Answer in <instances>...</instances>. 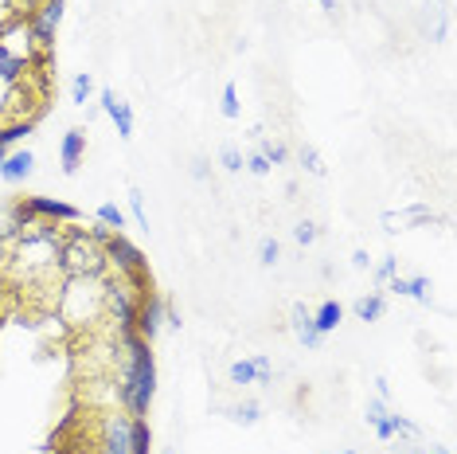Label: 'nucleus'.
<instances>
[{"label":"nucleus","instance_id":"28","mask_svg":"<svg viewBox=\"0 0 457 454\" xmlns=\"http://www.w3.org/2000/svg\"><path fill=\"white\" fill-rule=\"evenodd\" d=\"M301 164H305V172H313V177H325V161H320V153L313 146H301Z\"/></svg>","mask_w":457,"mask_h":454},{"label":"nucleus","instance_id":"24","mask_svg":"<svg viewBox=\"0 0 457 454\" xmlns=\"http://www.w3.org/2000/svg\"><path fill=\"white\" fill-rule=\"evenodd\" d=\"M129 215H133V223H137L141 231H149V212H145V196H141V189H129Z\"/></svg>","mask_w":457,"mask_h":454},{"label":"nucleus","instance_id":"4","mask_svg":"<svg viewBox=\"0 0 457 454\" xmlns=\"http://www.w3.org/2000/svg\"><path fill=\"white\" fill-rule=\"evenodd\" d=\"M106 266H110V274H118V278H126V282H137V286H153V278H149V259L126 240V231H113L106 243Z\"/></svg>","mask_w":457,"mask_h":454},{"label":"nucleus","instance_id":"30","mask_svg":"<svg viewBox=\"0 0 457 454\" xmlns=\"http://www.w3.org/2000/svg\"><path fill=\"white\" fill-rule=\"evenodd\" d=\"M220 164L227 172H243V153H238L235 146H223L220 149Z\"/></svg>","mask_w":457,"mask_h":454},{"label":"nucleus","instance_id":"35","mask_svg":"<svg viewBox=\"0 0 457 454\" xmlns=\"http://www.w3.org/2000/svg\"><path fill=\"white\" fill-rule=\"evenodd\" d=\"M317 4H320V13L325 16H337V0H317Z\"/></svg>","mask_w":457,"mask_h":454},{"label":"nucleus","instance_id":"16","mask_svg":"<svg viewBox=\"0 0 457 454\" xmlns=\"http://www.w3.org/2000/svg\"><path fill=\"white\" fill-rule=\"evenodd\" d=\"M340 322H345V306H340L337 298H328V302H320V306L313 309V325H317L320 337H328Z\"/></svg>","mask_w":457,"mask_h":454},{"label":"nucleus","instance_id":"33","mask_svg":"<svg viewBox=\"0 0 457 454\" xmlns=\"http://www.w3.org/2000/svg\"><path fill=\"white\" fill-rule=\"evenodd\" d=\"M39 4H44V0H8V8H12V13H16L20 20H28V16H32L36 8H39Z\"/></svg>","mask_w":457,"mask_h":454},{"label":"nucleus","instance_id":"5","mask_svg":"<svg viewBox=\"0 0 457 454\" xmlns=\"http://www.w3.org/2000/svg\"><path fill=\"white\" fill-rule=\"evenodd\" d=\"M63 8H67V0H44V4L24 20L28 36H32V47H39L44 55L55 47V32H59V20H63Z\"/></svg>","mask_w":457,"mask_h":454},{"label":"nucleus","instance_id":"40","mask_svg":"<svg viewBox=\"0 0 457 454\" xmlns=\"http://www.w3.org/2000/svg\"><path fill=\"white\" fill-rule=\"evenodd\" d=\"M345 454H356V450H352V447H348V450H345Z\"/></svg>","mask_w":457,"mask_h":454},{"label":"nucleus","instance_id":"11","mask_svg":"<svg viewBox=\"0 0 457 454\" xmlns=\"http://www.w3.org/2000/svg\"><path fill=\"white\" fill-rule=\"evenodd\" d=\"M82 157H87V130H67L63 141H59V161H63V172L75 177Z\"/></svg>","mask_w":457,"mask_h":454},{"label":"nucleus","instance_id":"8","mask_svg":"<svg viewBox=\"0 0 457 454\" xmlns=\"http://www.w3.org/2000/svg\"><path fill=\"white\" fill-rule=\"evenodd\" d=\"M129 439H133V416L113 411V416H106V423H102L98 454H129Z\"/></svg>","mask_w":457,"mask_h":454},{"label":"nucleus","instance_id":"3","mask_svg":"<svg viewBox=\"0 0 457 454\" xmlns=\"http://www.w3.org/2000/svg\"><path fill=\"white\" fill-rule=\"evenodd\" d=\"M153 290V286H137V282H126V278H106V317L118 329V337L126 333H137V302L141 294Z\"/></svg>","mask_w":457,"mask_h":454},{"label":"nucleus","instance_id":"10","mask_svg":"<svg viewBox=\"0 0 457 454\" xmlns=\"http://www.w3.org/2000/svg\"><path fill=\"white\" fill-rule=\"evenodd\" d=\"M98 102H102V110H106V118L113 122V130H118V138L129 141L133 138V126H137V122H133V106H129L126 98L113 95V90H102Z\"/></svg>","mask_w":457,"mask_h":454},{"label":"nucleus","instance_id":"37","mask_svg":"<svg viewBox=\"0 0 457 454\" xmlns=\"http://www.w3.org/2000/svg\"><path fill=\"white\" fill-rule=\"evenodd\" d=\"M430 454H453V450H450V447H445V442H438V447H434Z\"/></svg>","mask_w":457,"mask_h":454},{"label":"nucleus","instance_id":"23","mask_svg":"<svg viewBox=\"0 0 457 454\" xmlns=\"http://www.w3.org/2000/svg\"><path fill=\"white\" fill-rule=\"evenodd\" d=\"M258 153H262V157L270 161V169H274V164H286V161H289V149L282 146V141H270V138H258Z\"/></svg>","mask_w":457,"mask_h":454},{"label":"nucleus","instance_id":"32","mask_svg":"<svg viewBox=\"0 0 457 454\" xmlns=\"http://www.w3.org/2000/svg\"><path fill=\"white\" fill-rule=\"evenodd\" d=\"M395 274H399V259H395V255H383V263L376 266V282H391Z\"/></svg>","mask_w":457,"mask_h":454},{"label":"nucleus","instance_id":"7","mask_svg":"<svg viewBox=\"0 0 457 454\" xmlns=\"http://www.w3.org/2000/svg\"><path fill=\"white\" fill-rule=\"evenodd\" d=\"M20 204H24V212L32 215V220H47V223H75L82 215L75 204L51 200V196H28V200H20Z\"/></svg>","mask_w":457,"mask_h":454},{"label":"nucleus","instance_id":"15","mask_svg":"<svg viewBox=\"0 0 457 454\" xmlns=\"http://www.w3.org/2000/svg\"><path fill=\"white\" fill-rule=\"evenodd\" d=\"M363 419H368V427L376 431L379 442H391V439H395V435H391V411H387V404H383V399H368V408H363Z\"/></svg>","mask_w":457,"mask_h":454},{"label":"nucleus","instance_id":"36","mask_svg":"<svg viewBox=\"0 0 457 454\" xmlns=\"http://www.w3.org/2000/svg\"><path fill=\"white\" fill-rule=\"evenodd\" d=\"M192 177H200V181L207 177V161H195V169H192Z\"/></svg>","mask_w":457,"mask_h":454},{"label":"nucleus","instance_id":"17","mask_svg":"<svg viewBox=\"0 0 457 454\" xmlns=\"http://www.w3.org/2000/svg\"><path fill=\"white\" fill-rule=\"evenodd\" d=\"M352 314H356V322H379V317L387 314V298H383L379 290L363 294V298L352 302Z\"/></svg>","mask_w":457,"mask_h":454},{"label":"nucleus","instance_id":"12","mask_svg":"<svg viewBox=\"0 0 457 454\" xmlns=\"http://www.w3.org/2000/svg\"><path fill=\"white\" fill-rule=\"evenodd\" d=\"M289 329H294V337H297L305 349H320V340H325V337L317 333V325H313V309H305L301 302L289 309Z\"/></svg>","mask_w":457,"mask_h":454},{"label":"nucleus","instance_id":"26","mask_svg":"<svg viewBox=\"0 0 457 454\" xmlns=\"http://www.w3.org/2000/svg\"><path fill=\"white\" fill-rule=\"evenodd\" d=\"M278 259H282V247H278L274 235H266V240L258 243V263H262V266H278Z\"/></svg>","mask_w":457,"mask_h":454},{"label":"nucleus","instance_id":"25","mask_svg":"<svg viewBox=\"0 0 457 454\" xmlns=\"http://www.w3.org/2000/svg\"><path fill=\"white\" fill-rule=\"evenodd\" d=\"M220 110H223V118H238V114H243V106H238V87L235 82H227L223 87V98H220Z\"/></svg>","mask_w":457,"mask_h":454},{"label":"nucleus","instance_id":"29","mask_svg":"<svg viewBox=\"0 0 457 454\" xmlns=\"http://www.w3.org/2000/svg\"><path fill=\"white\" fill-rule=\"evenodd\" d=\"M243 169H246V172H254V177H266V172H270V161H266L258 149H251V153L243 157Z\"/></svg>","mask_w":457,"mask_h":454},{"label":"nucleus","instance_id":"22","mask_svg":"<svg viewBox=\"0 0 457 454\" xmlns=\"http://www.w3.org/2000/svg\"><path fill=\"white\" fill-rule=\"evenodd\" d=\"M231 423H243V427H254V423H262V404H254V399H246V404H235L231 411Z\"/></svg>","mask_w":457,"mask_h":454},{"label":"nucleus","instance_id":"1","mask_svg":"<svg viewBox=\"0 0 457 454\" xmlns=\"http://www.w3.org/2000/svg\"><path fill=\"white\" fill-rule=\"evenodd\" d=\"M118 345H121V357H126L118 384H113V391H118V404H121L126 416L145 419V416H149L153 396H157V357H153L149 340L137 337V333L118 337Z\"/></svg>","mask_w":457,"mask_h":454},{"label":"nucleus","instance_id":"2","mask_svg":"<svg viewBox=\"0 0 457 454\" xmlns=\"http://www.w3.org/2000/svg\"><path fill=\"white\" fill-rule=\"evenodd\" d=\"M59 274H67V278L110 274L102 240H95L90 231H75L71 240H63V251H59Z\"/></svg>","mask_w":457,"mask_h":454},{"label":"nucleus","instance_id":"34","mask_svg":"<svg viewBox=\"0 0 457 454\" xmlns=\"http://www.w3.org/2000/svg\"><path fill=\"white\" fill-rule=\"evenodd\" d=\"M352 266H356V271H371V255L363 251V247L360 251H352Z\"/></svg>","mask_w":457,"mask_h":454},{"label":"nucleus","instance_id":"20","mask_svg":"<svg viewBox=\"0 0 457 454\" xmlns=\"http://www.w3.org/2000/svg\"><path fill=\"white\" fill-rule=\"evenodd\" d=\"M90 95H95V75H90V71H79V75L71 79V102H75V106H87Z\"/></svg>","mask_w":457,"mask_h":454},{"label":"nucleus","instance_id":"31","mask_svg":"<svg viewBox=\"0 0 457 454\" xmlns=\"http://www.w3.org/2000/svg\"><path fill=\"white\" fill-rule=\"evenodd\" d=\"M294 240H297L301 247H313V243H317V223H313V220H301V223L294 227Z\"/></svg>","mask_w":457,"mask_h":454},{"label":"nucleus","instance_id":"27","mask_svg":"<svg viewBox=\"0 0 457 454\" xmlns=\"http://www.w3.org/2000/svg\"><path fill=\"white\" fill-rule=\"evenodd\" d=\"M391 435H399V439H419V423H411L407 416L391 411Z\"/></svg>","mask_w":457,"mask_h":454},{"label":"nucleus","instance_id":"38","mask_svg":"<svg viewBox=\"0 0 457 454\" xmlns=\"http://www.w3.org/2000/svg\"><path fill=\"white\" fill-rule=\"evenodd\" d=\"M4 157H8V149H0V164H4Z\"/></svg>","mask_w":457,"mask_h":454},{"label":"nucleus","instance_id":"39","mask_svg":"<svg viewBox=\"0 0 457 454\" xmlns=\"http://www.w3.org/2000/svg\"><path fill=\"white\" fill-rule=\"evenodd\" d=\"M161 454H176V450H161Z\"/></svg>","mask_w":457,"mask_h":454},{"label":"nucleus","instance_id":"6","mask_svg":"<svg viewBox=\"0 0 457 454\" xmlns=\"http://www.w3.org/2000/svg\"><path fill=\"white\" fill-rule=\"evenodd\" d=\"M164 309H169V302H164V298L157 294V290H145L141 294V302H137V337H145L153 345V340H157V333L164 329Z\"/></svg>","mask_w":457,"mask_h":454},{"label":"nucleus","instance_id":"19","mask_svg":"<svg viewBox=\"0 0 457 454\" xmlns=\"http://www.w3.org/2000/svg\"><path fill=\"white\" fill-rule=\"evenodd\" d=\"M95 220H98L102 227H110V231H126V212H121V208H118V204H113V200L98 204Z\"/></svg>","mask_w":457,"mask_h":454},{"label":"nucleus","instance_id":"18","mask_svg":"<svg viewBox=\"0 0 457 454\" xmlns=\"http://www.w3.org/2000/svg\"><path fill=\"white\" fill-rule=\"evenodd\" d=\"M430 220H434L430 208H407V212H387L383 215V227L387 231H407L411 223H430Z\"/></svg>","mask_w":457,"mask_h":454},{"label":"nucleus","instance_id":"14","mask_svg":"<svg viewBox=\"0 0 457 454\" xmlns=\"http://www.w3.org/2000/svg\"><path fill=\"white\" fill-rule=\"evenodd\" d=\"M387 290H395L399 298H414V302H430V278L426 274H414V278L395 274L387 282Z\"/></svg>","mask_w":457,"mask_h":454},{"label":"nucleus","instance_id":"9","mask_svg":"<svg viewBox=\"0 0 457 454\" xmlns=\"http://www.w3.org/2000/svg\"><path fill=\"white\" fill-rule=\"evenodd\" d=\"M227 376H231V384H270L274 380V360H270L266 353H254L246 360H235L231 368H227Z\"/></svg>","mask_w":457,"mask_h":454},{"label":"nucleus","instance_id":"13","mask_svg":"<svg viewBox=\"0 0 457 454\" xmlns=\"http://www.w3.org/2000/svg\"><path fill=\"white\" fill-rule=\"evenodd\" d=\"M32 169H36V153L32 149H16V153H8L4 157V164H0V177H4L8 184H20V181L32 177Z\"/></svg>","mask_w":457,"mask_h":454},{"label":"nucleus","instance_id":"21","mask_svg":"<svg viewBox=\"0 0 457 454\" xmlns=\"http://www.w3.org/2000/svg\"><path fill=\"white\" fill-rule=\"evenodd\" d=\"M149 450H153V431H149V419H133L129 454H149Z\"/></svg>","mask_w":457,"mask_h":454}]
</instances>
